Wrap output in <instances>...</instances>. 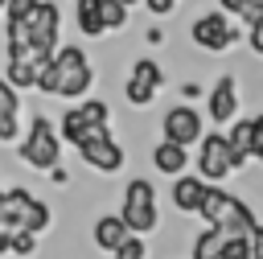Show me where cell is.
I'll use <instances>...</instances> for the list:
<instances>
[{
	"label": "cell",
	"mask_w": 263,
	"mask_h": 259,
	"mask_svg": "<svg viewBox=\"0 0 263 259\" xmlns=\"http://www.w3.org/2000/svg\"><path fill=\"white\" fill-rule=\"evenodd\" d=\"M197 214L205 218V226L222 230L226 238H251V230L259 226L255 210H251L242 197H234L230 189H222V185H210V189H205V201H201Z\"/></svg>",
	"instance_id": "1"
},
{
	"label": "cell",
	"mask_w": 263,
	"mask_h": 259,
	"mask_svg": "<svg viewBox=\"0 0 263 259\" xmlns=\"http://www.w3.org/2000/svg\"><path fill=\"white\" fill-rule=\"evenodd\" d=\"M53 62V74H58V99H86L90 82H95V66L90 58L82 53V45H58V53L49 58Z\"/></svg>",
	"instance_id": "2"
},
{
	"label": "cell",
	"mask_w": 263,
	"mask_h": 259,
	"mask_svg": "<svg viewBox=\"0 0 263 259\" xmlns=\"http://www.w3.org/2000/svg\"><path fill=\"white\" fill-rule=\"evenodd\" d=\"M16 152H21L25 164L49 173V169L62 164V136H58V127H53L45 115H33V119H29V132L16 140Z\"/></svg>",
	"instance_id": "3"
},
{
	"label": "cell",
	"mask_w": 263,
	"mask_h": 259,
	"mask_svg": "<svg viewBox=\"0 0 263 259\" xmlns=\"http://www.w3.org/2000/svg\"><path fill=\"white\" fill-rule=\"evenodd\" d=\"M119 222H123V226H127V234H136V238H144V234H152V230L160 226L156 189H152L144 177L127 181V189H123V201H119Z\"/></svg>",
	"instance_id": "4"
},
{
	"label": "cell",
	"mask_w": 263,
	"mask_h": 259,
	"mask_svg": "<svg viewBox=\"0 0 263 259\" xmlns=\"http://www.w3.org/2000/svg\"><path fill=\"white\" fill-rule=\"evenodd\" d=\"M0 218H4V226L8 230H25V234H41L49 222H53V214H49V206L41 201V197H33L29 189H4V197H0Z\"/></svg>",
	"instance_id": "5"
},
{
	"label": "cell",
	"mask_w": 263,
	"mask_h": 259,
	"mask_svg": "<svg viewBox=\"0 0 263 259\" xmlns=\"http://www.w3.org/2000/svg\"><path fill=\"white\" fill-rule=\"evenodd\" d=\"M58 37H62V8L53 0H37V8L29 16V53L37 66L58 53Z\"/></svg>",
	"instance_id": "6"
},
{
	"label": "cell",
	"mask_w": 263,
	"mask_h": 259,
	"mask_svg": "<svg viewBox=\"0 0 263 259\" xmlns=\"http://www.w3.org/2000/svg\"><path fill=\"white\" fill-rule=\"evenodd\" d=\"M95 127H111V107L103 99H82L78 107H66V115L58 123V136L78 148V140L86 132H95Z\"/></svg>",
	"instance_id": "7"
},
{
	"label": "cell",
	"mask_w": 263,
	"mask_h": 259,
	"mask_svg": "<svg viewBox=\"0 0 263 259\" xmlns=\"http://www.w3.org/2000/svg\"><path fill=\"white\" fill-rule=\"evenodd\" d=\"M78 156L95 169V173H119L123 169V144L111 136V127H95L78 140Z\"/></svg>",
	"instance_id": "8"
},
{
	"label": "cell",
	"mask_w": 263,
	"mask_h": 259,
	"mask_svg": "<svg viewBox=\"0 0 263 259\" xmlns=\"http://www.w3.org/2000/svg\"><path fill=\"white\" fill-rule=\"evenodd\" d=\"M234 173V164H230V144H226V132H205L201 140H197V177L205 181V185H222L226 177Z\"/></svg>",
	"instance_id": "9"
},
{
	"label": "cell",
	"mask_w": 263,
	"mask_h": 259,
	"mask_svg": "<svg viewBox=\"0 0 263 259\" xmlns=\"http://www.w3.org/2000/svg\"><path fill=\"white\" fill-rule=\"evenodd\" d=\"M189 37H193V45L205 49V53H226L242 33L234 29V21H230L226 12H201V16L193 21Z\"/></svg>",
	"instance_id": "10"
},
{
	"label": "cell",
	"mask_w": 263,
	"mask_h": 259,
	"mask_svg": "<svg viewBox=\"0 0 263 259\" xmlns=\"http://www.w3.org/2000/svg\"><path fill=\"white\" fill-rule=\"evenodd\" d=\"M160 86H164V70H160L152 58H136L132 74H127V82H123V99H127L132 107H148Z\"/></svg>",
	"instance_id": "11"
},
{
	"label": "cell",
	"mask_w": 263,
	"mask_h": 259,
	"mask_svg": "<svg viewBox=\"0 0 263 259\" xmlns=\"http://www.w3.org/2000/svg\"><path fill=\"white\" fill-rule=\"evenodd\" d=\"M160 127H164V140H173V144H181V148H189V144H197V140L205 136V119H201V111L189 107V103L168 107L164 119H160Z\"/></svg>",
	"instance_id": "12"
},
{
	"label": "cell",
	"mask_w": 263,
	"mask_h": 259,
	"mask_svg": "<svg viewBox=\"0 0 263 259\" xmlns=\"http://www.w3.org/2000/svg\"><path fill=\"white\" fill-rule=\"evenodd\" d=\"M205 115L214 119V127H218V123H234V115H238V82H234V74H222V78L210 86V95H205Z\"/></svg>",
	"instance_id": "13"
},
{
	"label": "cell",
	"mask_w": 263,
	"mask_h": 259,
	"mask_svg": "<svg viewBox=\"0 0 263 259\" xmlns=\"http://www.w3.org/2000/svg\"><path fill=\"white\" fill-rule=\"evenodd\" d=\"M205 189H210V185H205L197 173H181V177H173L168 197H173V206H177L181 214H197L201 201H205Z\"/></svg>",
	"instance_id": "14"
},
{
	"label": "cell",
	"mask_w": 263,
	"mask_h": 259,
	"mask_svg": "<svg viewBox=\"0 0 263 259\" xmlns=\"http://www.w3.org/2000/svg\"><path fill=\"white\" fill-rule=\"evenodd\" d=\"M21 90H12L0 78V144H16L21 140Z\"/></svg>",
	"instance_id": "15"
},
{
	"label": "cell",
	"mask_w": 263,
	"mask_h": 259,
	"mask_svg": "<svg viewBox=\"0 0 263 259\" xmlns=\"http://www.w3.org/2000/svg\"><path fill=\"white\" fill-rule=\"evenodd\" d=\"M152 169L164 173V177H181V173L189 169V148H181V144H173V140H160V144L152 148Z\"/></svg>",
	"instance_id": "16"
},
{
	"label": "cell",
	"mask_w": 263,
	"mask_h": 259,
	"mask_svg": "<svg viewBox=\"0 0 263 259\" xmlns=\"http://www.w3.org/2000/svg\"><path fill=\"white\" fill-rule=\"evenodd\" d=\"M90 238H95V247H99V251L115 255V251L123 247V238H132V234H127V226L119 222V214H103V218L90 226Z\"/></svg>",
	"instance_id": "17"
},
{
	"label": "cell",
	"mask_w": 263,
	"mask_h": 259,
	"mask_svg": "<svg viewBox=\"0 0 263 259\" xmlns=\"http://www.w3.org/2000/svg\"><path fill=\"white\" fill-rule=\"evenodd\" d=\"M226 144H230V164L247 169V160H251V119H234L230 132H226Z\"/></svg>",
	"instance_id": "18"
},
{
	"label": "cell",
	"mask_w": 263,
	"mask_h": 259,
	"mask_svg": "<svg viewBox=\"0 0 263 259\" xmlns=\"http://www.w3.org/2000/svg\"><path fill=\"white\" fill-rule=\"evenodd\" d=\"M74 25L82 37H103V12H99V0H74Z\"/></svg>",
	"instance_id": "19"
},
{
	"label": "cell",
	"mask_w": 263,
	"mask_h": 259,
	"mask_svg": "<svg viewBox=\"0 0 263 259\" xmlns=\"http://www.w3.org/2000/svg\"><path fill=\"white\" fill-rule=\"evenodd\" d=\"M0 78H4L12 90H29V86L37 82V62H29V58H21V62H8Z\"/></svg>",
	"instance_id": "20"
},
{
	"label": "cell",
	"mask_w": 263,
	"mask_h": 259,
	"mask_svg": "<svg viewBox=\"0 0 263 259\" xmlns=\"http://www.w3.org/2000/svg\"><path fill=\"white\" fill-rule=\"evenodd\" d=\"M222 238H226L222 230L205 226V230L193 238V255H189V259H218V255H222Z\"/></svg>",
	"instance_id": "21"
},
{
	"label": "cell",
	"mask_w": 263,
	"mask_h": 259,
	"mask_svg": "<svg viewBox=\"0 0 263 259\" xmlns=\"http://www.w3.org/2000/svg\"><path fill=\"white\" fill-rule=\"evenodd\" d=\"M99 12H103V29H107V33H111V29L119 33V29L127 25V8H123L119 0H99Z\"/></svg>",
	"instance_id": "22"
},
{
	"label": "cell",
	"mask_w": 263,
	"mask_h": 259,
	"mask_svg": "<svg viewBox=\"0 0 263 259\" xmlns=\"http://www.w3.org/2000/svg\"><path fill=\"white\" fill-rule=\"evenodd\" d=\"M37 251V234H25V230H12V238H8V255H21V259H29Z\"/></svg>",
	"instance_id": "23"
},
{
	"label": "cell",
	"mask_w": 263,
	"mask_h": 259,
	"mask_svg": "<svg viewBox=\"0 0 263 259\" xmlns=\"http://www.w3.org/2000/svg\"><path fill=\"white\" fill-rule=\"evenodd\" d=\"M111 259H148V238H123V247L111 255Z\"/></svg>",
	"instance_id": "24"
},
{
	"label": "cell",
	"mask_w": 263,
	"mask_h": 259,
	"mask_svg": "<svg viewBox=\"0 0 263 259\" xmlns=\"http://www.w3.org/2000/svg\"><path fill=\"white\" fill-rule=\"evenodd\" d=\"M251 160L263 164V111L251 115Z\"/></svg>",
	"instance_id": "25"
},
{
	"label": "cell",
	"mask_w": 263,
	"mask_h": 259,
	"mask_svg": "<svg viewBox=\"0 0 263 259\" xmlns=\"http://www.w3.org/2000/svg\"><path fill=\"white\" fill-rule=\"evenodd\" d=\"M247 45H251V53L263 58V16H259L255 25H247Z\"/></svg>",
	"instance_id": "26"
},
{
	"label": "cell",
	"mask_w": 263,
	"mask_h": 259,
	"mask_svg": "<svg viewBox=\"0 0 263 259\" xmlns=\"http://www.w3.org/2000/svg\"><path fill=\"white\" fill-rule=\"evenodd\" d=\"M247 4H251V0H218V12H226V16H242Z\"/></svg>",
	"instance_id": "27"
},
{
	"label": "cell",
	"mask_w": 263,
	"mask_h": 259,
	"mask_svg": "<svg viewBox=\"0 0 263 259\" xmlns=\"http://www.w3.org/2000/svg\"><path fill=\"white\" fill-rule=\"evenodd\" d=\"M144 4H148V12H152V16H168L181 0H144Z\"/></svg>",
	"instance_id": "28"
},
{
	"label": "cell",
	"mask_w": 263,
	"mask_h": 259,
	"mask_svg": "<svg viewBox=\"0 0 263 259\" xmlns=\"http://www.w3.org/2000/svg\"><path fill=\"white\" fill-rule=\"evenodd\" d=\"M251 259H263V226L251 230Z\"/></svg>",
	"instance_id": "29"
},
{
	"label": "cell",
	"mask_w": 263,
	"mask_h": 259,
	"mask_svg": "<svg viewBox=\"0 0 263 259\" xmlns=\"http://www.w3.org/2000/svg\"><path fill=\"white\" fill-rule=\"evenodd\" d=\"M144 37H148V45H160V41H164V33H160V29H156V25H152V29H148V33H144Z\"/></svg>",
	"instance_id": "30"
},
{
	"label": "cell",
	"mask_w": 263,
	"mask_h": 259,
	"mask_svg": "<svg viewBox=\"0 0 263 259\" xmlns=\"http://www.w3.org/2000/svg\"><path fill=\"white\" fill-rule=\"evenodd\" d=\"M49 177H53V181H58V185H66V181H70V173H66V169H62V164H58V169H49Z\"/></svg>",
	"instance_id": "31"
},
{
	"label": "cell",
	"mask_w": 263,
	"mask_h": 259,
	"mask_svg": "<svg viewBox=\"0 0 263 259\" xmlns=\"http://www.w3.org/2000/svg\"><path fill=\"white\" fill-rule=\"evenodd\" d=\"M8 238H12V234H8V230H0V255H8Z\"/></svg>",
	"instance_id": "32"
},
{
	"label": "cell",
	"mask_w": 263,
	"mask_h": 259,
	"mask_svg": "<svg viewBox=\"0 0 263 259\" xmlns=\"http://www.w3.org/2000/svg\"><path fill=\"white\" fill-rule=\"evenodd\" d=\"M119 4H123V8H132V4H144V0H119Z\"/></svg>",
	"instance_id": "33"
},
{
	"label": "cell",
	"mask_w": 263,
	"mask_h": 259,
	"mask_svg": "<svg viewBox=\"0 0 263 259\" xmlns=\"http://www.w3.org/2000/svg\"><path fill=\"white\" fill-rule=\"evenodd\" d=\"M0 197H4V189H0ZM0 230H8V226H4V218H0ZM8 234H12V230H8Z\"/></svg>",
	"instance_id": "34"
},
{
	"label": "cell",
	"mask_w": 263,
	"mask_h": 259,
	"mask_svg": "<svg viewBox=\"0 0 263 259\" xmlns=\"http://www.w3.org/2000/svg\"><path fill=\"white\" fill-rule=\"evenodd\" d=\"M0 16H4V0H0Z\"/></svg>",
	"instance_id": "35"
}]
</instances>
